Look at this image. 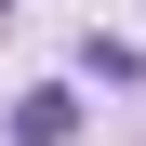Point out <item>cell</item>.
<instances>
[{
	"label": "cell",
	"mask_w": 146,
	"mask_h": 146,
	"mask_svg": "<svg viewBox=\"0 0 146 146\" xmlns=\"http://www.w3.org/2000/svg\"><path fill=\"white\" fill-rule=\"evenodd\" d=\"M0 13H13V0H0Z\"/></svg>",
	"instance_id": "2"
},
{
	"label": "cell",
	"mask_w": 146,
	"mask_h": 146,
	"mask_svg": "<svg viewBox=\"0 0 146 146\" xmlns=\"http://www.w3.org/2000/svg\"><path fill=\"white\" fill-rule=\"evenodd\" d=\"M66 133H80V93H66V80L13 93V146H66Z\"/></svg>",
	"instance_id": "1"
}]
</instances>
